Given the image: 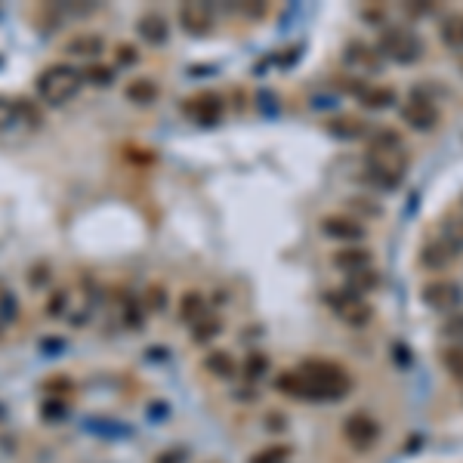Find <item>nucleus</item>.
Segmentation results:
<instances>
[{
    "label": "nucleus",
    "instance_id": "obj_1",
    "mask_svg": "<svg viewBox=\"0 0 463 463\" xmlns=\"http://www.w3.org/2000/svg\"><path fill=\"white\" fill-rule=\"evenodd\" d=\"M81 87H83V71H78L69 62L47 65V69L37 74V81H35V90H37L40 102L53 105V108L71 102V99L81 93Z\"/></svg>",
    "mask_w": 463,
    "mask_h": 463
},
{
    "label": "nucleus",
    "instance_id": "obj_2",
    "mask_svg": "<svg viewBox=\"0 0 463 463\" xmlns=\"http://www.w3.org/2000/svg\"><path fill=\"white\" fill-rule=\"evenodd\" d=\"M377 435H380V429H377L374 420H368V417H361V414L346 420V439L352 445H358V448H368V445H374Z\"/></svg>",
    "mask_w": 463,
    "mask_h": 463
},
{
    "label": "nucleus",
    "instance_id": "obj_3",
    "mask_svg": "<svg viewBox=\"0 0 463 463\" xmlns=\"http://www.w3.org/2000/svg\"><path fill=\"white\" fill-rule=\"evenodd\" d=\"M105 40L99 35H74L69 37V44H65V53L69 56H81V59H96L102 53Z\"/></svg>",
    "mask_w": 463,
    "mask_h": 463
},
{
    "label": "nucleus",
    "instance_id": "obj_4",
    "mask_svg": "<svg viewBox=\"0 0 463 463\" xmlns=\"http://www.w3.org/2000/svg\"><path fill=\"white\" fill-rule=\"evenodd\" d=\"M139 35H142L146 44L161 47L167 40V19H164V16H158V13H146L139 19Z\"/></svg>",
    "mask_w": 463,
    "mask_h": 463
},
{
    "label": "nucleus",
    "instance_id": "obj_5",
    "mask_svg": "<svg viewBox=\"0 0 463 463\" xmlns=\"http://www.w3.org/2000/svg\"><path fill=\"white\" fill-rule=\"evenodd\" d=\"M16 115H19V127H25V130H40L44 127V112H40V105L35 102V99H28V96L16 99Z\"/></svg>",
    "mask_w": 463,
    "mask_h": 463
},
{
    "label": "nucleus",
    "instance_id": "obj_6",
    "mask_svg": "<svg viewBox=\"0 0 463 463\" xmlns=\"http://www.w3.org/2000/svg\"><path fill=\"white\" fill-rule=\"evenodd\" d=\"M124 96H127V102H133V105H151L158 99V83L148 78H136L127 83Z\"/></svg>",
    "mask_w": 463,
    "mask_h": 463
},
{
    "label": "nucleus",
    "instance_id": "obj_7",
    "mask_svg": "<svg viewBox=\"0 0 463 463\" xmlns=\"http://www.w3.org/2000/svg\"><path fill=\"white\" fill-rule=\"evenodd\" d=\"M185 112H189L192 117H198L201 124H210V121H216L220 117V112H223V105H220V99L216 96H198V99H192L189 105H185Z\"/></svg>",
    "mask_w": 463,
    "mask_h": 463
},
{
    "label": "nucleus",
    "instance_id": "obj_8",
    "mask_svg": "<svg viewBox=\"0 0 463 463\" xmlns=\"http://www.w3.org/2000/svg\"><path fill=\"white\" fill-rule=\"evenodd\" d=\"M204 368L213 370L216 377H232V374H235V361H232L229 352H223V349L210 352V356L204 358Z\"/></svg>",
    "mask_w": 463,
    "mask_h": 463
},
{
    "label": "nucleus",
    "instance_id": "obj_9",
    "mask_svg": "<svg viewBox=\"0 0 463 463\" xmlns=\"http://www.w3.org/2000/svg\"><path fill=\"white\" fill-rule=\"evenodd\" d=\"M83 81L96 83V87H112V83H115V69H112V65H102V62H93L90 69H83Z\"/></svg>",
    "mask_w": 463,
    "mask_h": 463
},
{
    "label": "nucleus",
    "instance_id": "obj_10",
    "mask_svg": "<svg viewBox=\"0 0 463 463\" xmlns=\"http://www.w3.org/2000/svg\"><path fill=\"white\" fill-rule=\"evenodd\" d=\"M19 127V115H16V99L0 96V133Z\"/></svg>",
    "mask_w": 463,
    "mask_h": 463
},
{
    "label": "nucleus",
    "instance_id": "obj_11",
    "mask_svg": "<svg viewBox=\"0 0 463 463\" xmlns=\"http://www.w3.org/2000/svg\"><path fill=\"white\" fill-rule=\"evenodd\" d=\"M180 19H182V25L185 28H195V31H201V25H207V10L204 6H182L180 10Z\"/></svg>",
    "mask_w": 463,
    "mask_h": 463
},
{
    "label": "nucleus",
    "instance_id": "obj_12",
    "mask_svg": "<svg viewBox=\"0 0 463 463\" xmlns=\"http://www.w3.org/2000/svg\"><path fill=\"white\" fill-rule=\"evenodd\" d=\"M65 414H69V405H65V399H56V395L44 399V405H40V417L44 420H59Z\"/></svg>",
    "mask_w": 463,
    "mask_h": 463
},
{
    "label": "nucleus",
    "instance_id": "obj_13",
    "mask_svg": "<svg viewBox=\"0 0 463 463\" xmlns=\"http://www.w3.org/2000/svg\"><path fill=\"white\" fill-rule=\"evenodd\" d=\"M201 309H204V300H201V293H185V297H182V306H180L182 322H192V318H198Z\"/></svg>",
    "mask_w": 463,
    "mask_h": 463
},
{
    "label": "nucleus",
    "instance_id": "obj_14",
    "mask_svg": "<svg viewBox=\"0 0 463 463\" xmlns=\"http://www.w3.org/2000/svg\"><path fill=\"white\" fill-rule=\"evenodd\" d=\"M220 322H213V318H207V322H201V324H192V340L195 343H207L210 336H216L220 334Z\"/></svg>",
    "mask_w": 463,
    "mask_h": 463
},
{
    "label": "nucleus",
    "instance_id": "obj_15",
    "mask_svg": "<svg viewBox=\"0 0 463 463\" xmlns=\"http://www.w3.org/2000/svg\"><path fill=\"white\" fill-rule=\"evenodd\" d=\"M65 309H69V291H53V297H49V303H47V315L59 318Z\"/></svg>",
    "mask_w": 463,
    "mask_h": 463
},
{
    "label": "nucleus",
    "instance_id": "obj_16",
    "mask_svg": "<svg viewBox=\"0 0 463 463\" xmlns=\"http://www.w3.org/2000/svg\"><path fill=\"white\" fill-rule=\"evenodd\" d=\"M47 281H49V266L47 263H35V266L28 269V288L40 291Z\"/></svg>",
    "mask_w": 463,
    "mask_h": 463
},
{
    "label": "nucleus",
    "instance_id": "obj_17",
    "mask_svg": "<svg viewBox=\"0 0 463 463\" xmlns=\"http://www.w3.org/2000/svg\"><path fill=\"white\" fill-rule=\"evenodd\" d=\"M266 368H269V358L259 356V352H254V356L247 358V365H244V374H247L250 380H257L259 374H266Z\"/></svg>",
    "mask_w": 463,
    "mask_h": 463
},
{
    "label": "nucleus",
    "instance_id": "obj_18",
    "mask_svg": "<svg viewBox=\"0 0 463 463\" xmlns=\"http://www.w3.org/2000/svg\"><path fill=\"white\" fill-rule=\"evenodd\" d=\"M445 365L451 368V374L463 377V346H454V349L445 352Z\"/></svg>",
    "mask_w": 463,
    "mask_h": 463
},
{
    "label": "nucleus",
    "instance_id": "obj_19",
    "mask_svg": "<svg viewBox=\"0 0 463 463\" xmlns=\"http://www.w3.org/2000/svg\"><path fill=\"white\" fill-rule=\"evenodd\" d=\"M44 392H56V399H62V392L65 395L71 392V380L69 377H53V380L44 383Z\"/></svg>",
    "mask_w": 463,
    "mask_h": 463
},
{
    "label": "nucleus",
    "instance_id": "obj_20",
    "mask_svg": "<svg viewBox=\"0 0 463 463\" xmlns=\"http://www.w3.org/2000/svg\"><path fill=\"white\" fill-rule=\"evenodd\" d=\"M284 457H288V451L284 448H272V451H259L250 463H281Z\"/></svg>",
    "mask_w": 463,
    "mask_h": 463
},
{
    "label": "nucleus",
    "instance_id": "obj_21",
    "mask_svg": "<svg viewBox=\"0 0 463 463\" xmlns=\"http://www.w3.org/2000/svg\"><path fill=\"white\" fill-rule=\"evenodd\" d=\"M139 59V53H136V47L133 44H121L117 47V65H133Z\"/></svg>",
    "mask_w": 463,
    "mask_h": 463
},
{
    "label": "nucleus",
    "instance_id": "obj_22",
    "mask_svg": "<svg viewBox=\"0 0 463 463\" xmlns=\"http://www.w3.org/2000/svg\"><path fill=\"white\" fill-rule=\"evenodd\" d=\"M146 300H148V306H151V309H161V306H164V288L151 284L148 293H146Z\"/></svg>",
    "mask_w": 463,
    "mask_h": 463
},
{
    "label": "nucleus",
    "instance_id": "obj_23",
    "mask_svg": "<svg viewBox=\"0 0 463 463\" xmlns=\"http://www.w3.org/2000/svg\"><path fill=\"white\" fill-rule=\"evenodd\" d=\"M185 460V454L182 451H173V454H161L155 463H182Z\"/></svg>",
    "mask_w": 463,
    "mask_h": 463
},
{
    "label": "nucleus",
    "instance_id": "obj_24",
    "mask_svg": "<svg viewBox=\"0 0 463 463\" xmlns=\"http://www.w3.org/2000/svg\"><path fill=\"white\" fill-rule=\"evenodd\" d=\"M47 346V352H59V346H62V340H56V336H44L40 340V349Z\"/></svg>",
    "mask_w": 463,
    "mask_h": 463
}]
</instances>
